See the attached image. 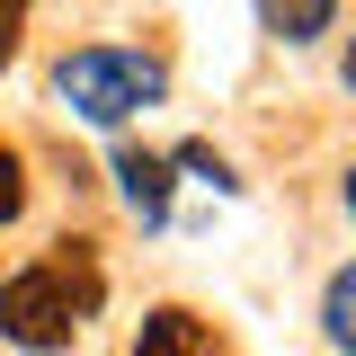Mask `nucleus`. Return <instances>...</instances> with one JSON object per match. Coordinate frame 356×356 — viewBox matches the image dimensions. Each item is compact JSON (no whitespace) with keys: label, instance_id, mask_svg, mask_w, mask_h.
<instances>
[{"label":"nucleus","instance_id":"8","mask_svg":"<svg viewBox=\"0 0 356 356\" xmlns=\"http://www.w3.org/2000/svg\"><path fill=\"white\" fill-rule=\"evenodd\" d=\"M18 205H27V178H18V152L0 143V222L18 214Z\"/></svg>","mask_w":356,"mask_h":356},{"label":"nucleus","instance_id":"2","mask_svg":"<svg viewBox=\"0 0 356 356\" xmlns=\"http://www.w3.org/2000/svg\"><path fill=\"white\" fill-rule=\"evenodd\" d=\"M54 89L72 98V116H89V125H125V116H143V107H161L170 72H161L152 54H116V44H89V54H63Z\"/></svg>","mask_w":356,"mask_h":356},{"label":"nucleus","instance_id":"5","mask_svg":"<svg viewBox=\"0 0 356 356\" xmlns=\"http://www.w3.org/2000/svg\"><path fill=\"white\" fill-rule=\"evenodd\" d=\"M330 18H339V0H259V27L285 36V44H312Z\"/></svg>","mask_w":356,"mask_h":356},{"label":"nucleus","instance_id":"6","mask_svg":"<svg viewBox=\"0 0 356 356\" xmlns=\"http://www.w3.org/2000/svg\"><path fill=\"white\" fill-rule=\"evenodd\" d=\"M321 321H330V348L356 356V267H339V276H330V303H321Z\"/></svg>","mask_w":356,"mask_h":356},{"label":"nucleus","instance_id":"9","mask_svg":"<svg viewBox=\"0 0 356 356\" xmlns=\"http://www.w3.org/2000/svg\"><path fill=\"white\" fill-rule=\"evenodd\" d=\"M18 27H27V0H0V63L18 54Z\"/></svg>","mask_w":356,"mask_h":356},{"label":"nucleus","instance_id":"10","mask_svg":"<svg viewBox=\"0 0 356 356\" xmlns=\"http://www.w3.org/2000/svg\"><path fill=\"white\" fill-rule=\"evenodd\" d=\"M348 89H356V44H348Z\"/></svg>","mask_w":356,"mask_h":356},{"label":"nucleus","instance_id":"4","mask_svg":"<svg viewBox=\"0 0 356 356\" xmlns=\"http://www.w3.org/2000/svg\"><path fill=\"white\" fill-rule=\"evenodd\" d=\"M134 356H222L214 348V330H205V321H196V312H152V321H143V348Z\"/></svg>","mask_w":356,"mask_h":356},{"label":"nucleus","instance_id":"1","mask_svg":"<svg viewBox=\"0 0 356 356\" xmlns=\"http://www.w3.org/2000/svg\"><path fill=\"white\" fill-rule=\"evenodd\" d=\"M107 303V276L89 259V241H54V259L18 267L9 285H0V339L9 348H72L89 330V312Z\"/></svg>","mask_w":356,"mask_h":356},{"label":"nucleus","instance_id":"11","mask_svg":"<svg viewBox=\"0 0 356 356\" xmlns=\"http://www.w3.org/2000/svg\"><path fill=\"white\" fill-rule=\"evenodd\" d=\"M348 205H356V170H348Z\"/></svg>","mask_w":356,"mask_h":356},{"label":"nucleus","instance_id":"3","mask_svg":"<svg viewBox=\"0 0 356 356\" xmlns=\"http://www.w3.org/2000/svg\"><path fill=\"white\" fill-rule=\"evenodd\" d=\"M116 187H125V205H134L143 222H170V161H161V152L116 143Z\"/></svg>","mask_w":356,"mask_h":356},{"label":"nucleus","instance_id":"7","mask_svg":"<svg viewBox=\"0 0 356 356\" xmlns=\"http://www.w3.org/2000/svg\"><path fill=\"white\" fill-rule=\"evenodd\" d=\"M178 170H196V178H205V187H222V196L241 187V178H232V170H222V161H214V143H178Z\"/></svg>","mask_w":356,"mask_h":356}]
</instances>
